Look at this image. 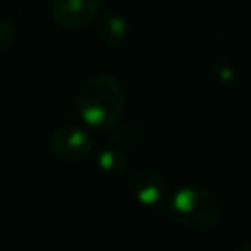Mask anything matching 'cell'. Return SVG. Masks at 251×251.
<instances>
[{
	"instance_id": "obj_1",
	"label": "cell",
	"mask_w": 251,
	"mask_h": 251,
	"mask_svg": "<svg viewBox=\"0 0 251 251\" xmlns=\"http://www.w3.org/2000/svg\"><path fill=\"white\" fill-rule=\"evenodd\" d=\"M126 94L120 80L108 73L88 76L76 94V110L82 122L94 131H112L124 116Z\"/></svg>"
},
{
	"instance_id": "obj_2",
	"label": "cell",
	"mask_w": 251,
	"mask_h": 251,
	"mask_svg": "<svg viewBox=\"0 0 251 251\" xmlns=\"http://www.w3.org/2000/svg\"><path fill=\"white\" fill-rule=\"evenodd\" d=\"M169 212L175 224L196 233L214 229L222 218L218 198L200 184L178 186L169 200Z\"/></svg>"
},
{
	"instance_id": "obj_3",
	"label": "cell",
	"mask_w": 251,
	"mask_h": 251,
	"mask_svg": "<svg viewBox=\"0 0 251 251\" xmlns=\"http://www.w3.org/2000/svg\"><path fill=\"white\" fill-rule=\"evenodd\" d=\"M126 186H127L129 194L141 206H147V208L159 206L169 188L163 173L153 167H139V169L131 171L126 176Z\"/></svg>"
},
{
	"instance_id": "obj_4",
	"label": "cell",
	"mask_w": 251,
	"mask_h": 251,
	"mask_svg": "<svg viewBox=\"0 0 251 251\" xmlns=\"http://www.w3.org/2000/svg\"><path fill=\"white\" fill-rule=\"evenodd\" d=\"M49 149L61 161H80L92 151V137L76 124H63L53 131Z\"/></svg>"
},
{
	"instance_id": "obj_5",
	"label": "cell",
	"mask_w": 251,
	"mask_h": 251,
	"mask_svg": "<svg viewBox=\"0 0 251 251\" xmlns=\"http://www.w3.org/2000/svg\"><path fill=\"white\" fill-rule=\"evenodd\" d=\"M100 14V0H53L51 18L63 29L88 27Z\"/></svg>"
},
{
	"instance_id": "obj_6",
	"label": "cell",
	"mask_w": 251,
	"mask_h": 251,
	"mask_svg": "<svg viewBox=\"0 0 251 251\" xmlns=\"http://www.w3.org/2000/svg\"><path fill=\"white\" fill-rule=\"evenodd\" d=\"M96 35L110 47H120L127 39L129 25L118 12H104L96 16Z\"/></svg>"
},
{
	"instance_id": "obj_7",
	"label": "cell",
	"mask_w": 251,
	"mask_h": 251,
	"mask_svg": "<svg viewBox=\"0 0 251 251\" xmlns=\"http://www.w3.org/2000/svg\"><path fill=\"white\" fill-rule=\"evenodd\" d=\"M96 165L104 175H110V176H120L127 171L126 153L120 151V149H114V147L102 149L96 157Z\"/></svg>"
},
{
	"instance_id": "obj_8",
	"label": "cell",
	"mask_w": 251,
	"mask_h": 251,
	"mask_svg": "<svg viewBox=\"0 0 251 251\" xmlns=\"http://www.w3.org/2000/svg\"><path fill=\"white\" fill-rule=\"evenodd\" d=\"M16 27L6 22V20H0V53H6L12 49V45L16 43Z\"/></svg>"
},
{
	"instance_id": "obj_9",
	"label": "cell",
	"mask_w": 251,
	"mask_h": 251,
	"mask_svg": "<svg viewBox=\"0 0 251 251\" xmlns=\"http://www.w3.org/2000/svg\"><path fill=\"white\" fill-rule=\"evenodd\" d=\"M214 73H216V76H218L220 80L229 82V80L233 78V75H235V69H233V65L229 63V59L222 55V57H218L216 63H214Z\"/></svg>"
}]
</instances>
